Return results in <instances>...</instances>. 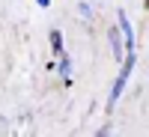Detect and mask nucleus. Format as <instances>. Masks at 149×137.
<instances>
[{"instance_id": "nucleus-7", "label": "nucleus", "mask_w": 149, "mask_h": 137, "mask_svg": "<svg viewBox=\"0 0 149 137\" xmlns=\"http://www.w3.org/2000/svg\"><path fill=\"white\" fill-rule=\"evenodd\" d=\"M36 3H39L42 9H48V6H51V0H36Z\"/></svg>"}, {"instance_id": "nucleus-4", "label": "nucleus", "mask_w": 149, "mask_h": 137, "mask_svg": "<svg viewBox=\"0 0 149 137\" xmlns=\"http://www.w3.org/2000/svg\"><path fill=\"white\" fill-rule=\"evenodd\" d=\"M48 36H51V48H54V54L60 57V54H63V33H60V30H51Z\"/></svg>"}, {"instance_id": "nucleus-5", "label": "nucleus", "mask_w": 149, "mask_h": 137, "mask_svg": "<svg viewBox=\"0 0 149 137\" xmlns=\"http://www.w3.org/2000/svg\"><path fill=\"white\" fill-rule=\"evenodd\" d=\"M57 66H60V72H63V78H66V83H69V69H72V63H69V57H66V51L60 54V63H57Z\"/></svg>"}, {"instance_id": "nucleus-6", "label": "nucleus", "mask_w": 149, "mask_h": 137, "mask_svg": "<svg viewBox=\"0 0 149 137\" xmlns=\"http://www.w3.org/2000/svg\"><path fill=\"white\" fill-rule=\"evenodd\" d=\"M78 12H81V15H84V18H90V6H86V0H84V3L78 6Z\"/></svg>"}, {"instance_id": "nucleus-2", "label": "nucleus", "mask_w": 149, "mask_h": 137, "mask_svg": "<svg viewBox=\"0 0 149 137\" xmlns=\"http://www.w3.org/2000/svg\"><path fill=\"white\" fill-rule=\"evenodd\" d=\"M107 39H110V51H113V57L116 60H125V51H122V30H116V27H110V33H107Z\"/></svg>"}, {"instance_id": "nucleus-1", "label": "nucleus", "mask_w": 149, "mask_h": 137, "mask_svg": "<svg viewBox=\"0 0 149 137\" xmlns=\"http://www.w3.org/2000/svg\"><path fill=\"white\" fill-rule=\"evenodd\" d=\"M131 69H134V48L125 54V60H122V69H119L116 81H113V90H110V95H107V107H113L119 102V95H122V90H125V83L131 78Z\"/></svg>"}, {"instance_id": "nucleus-3", "label": "nucleus", "mask_w": 149, "mask_h": 137, "mask_svg": "<svg viewBox=\"0 0 149 137\" xmlns=\"http://www.w3.org/2000/svg\"><path fill=\"white\" fill-rule=\"evenodd\" d=\"M119 30H122V36H125V48H128V51H131V48H134V30H131V24H128V15H125V12H119Z\"/></svg>"}]
</instances>
